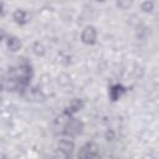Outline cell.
I'll list each match as a JSON object with an SVG mask.
<instances>
[{
    "instance_id": "6da1fadb",
    "label": "cell",
    "mask_w": 159,
    "mask_h": 159,
    "mask_svg": "<svg viewBox=\"0 0 159 159\" xmlns=\"http://www.w3.org/2000/svg\"><path fill=\"white\" fill-rule=\"evenodd\" d=\"M82 40L86 43H93L94 42V40H96V31H94V29L92 26H88V27L84 29V31L82 34Z\"/></svg>"
},
{
    "instance_id": "7a4b0ae2",
    "label": "cell",
    "mask_w": 159,
    "mask_h": 159,
    "mask_svg": "<svg viewBox=\"0 0 159 159\" xmlns=\"http://www.w3.org/2000/svg\"><path fill=\"white\" fill-rule=\"evenodd\" d=\"M81 128H82V123L80 120H76V119H72L68 125H67V133L71 134V135H75V134H78L81 132Z\"/></svg>"
},
{
    "instance_id": "3957f363",
    "label": "cell",
    "mask_w": 159,
    "mask_h": 159,
    "mask_svg": "<svg viewBox=\"0 0 159 159\" xmlns=\"http://www.w3.org/2000/svg\"><path fill=\"white\" fill-rule=\"evenodd\" d=\"M60 148L65 153H71L72 152V148H73V143L70 142V140H62L60 143Z\"/></svg>"
},
{
    "instance_id": "277c9868",
    "label": "cell",
    "mask_w": 159,
    "mask_h": 159,
    "mask_svg": "<svg viewBox=\"0 0 159 159\" xmlns=\"http://www.w3.org/2000/svg\"><path fill=\"white\" fill-rule=\"evenodd\" d=\"M122 92H123V88H122L120 86H114V87H112V89H111V97H112V99L116 101V99L120 96Z\"/></svg>"
},
{
    "instance_id": "5b68a950",
    "label": "cell",
    "mask_w": 159,
    "mask_h": 159,
    "mask_svg": "<svg viewBox=\"0 0 159 159\" xmlns=\"http://www.w3.org/2000/svg\"><path fill=\"white\" fill-rule=\"evenodd\" d=\"M9 46H10V48H11L12 51H16L17 47L20 46V42H19L16 39H10V41H9Z\"/></svg>"
}]
</instances>
